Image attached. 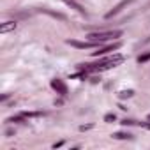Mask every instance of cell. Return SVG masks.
Masks as SVG:
<instances>
[{
	"label": "cell",
	"instance_id": "1",
	"mask_svg": "<svg viewBox=\"0 0 150 150\" xmlns=\"http://www.w3.org/2000/svg\"><path fill=\"white\" fill-rule=\"evenodd\" d=\"M124 60H125L124 55L115 53V55H111V57H106V58L99 60L97 64H80L78 67H80V71H83V72H103V71H108V69H113V67L120 65Z\"/></svg>",
	"mask_w": 150,
	"mask_h": 150
},
{
	"label": "cell",
	"instance_id": "2",
	"mask_svg": "<svg viewBox=\"0 0 150 150\" xmlns=\"http://www.w3.org/2000/svg\"><path fill=\"white\" fill-rule=\"evenodd\" d=\"M122 37V30H108V32H92L87 35V41H96V42H106L111 39H118Z\"/></svg>",
	"mask_w": 150,
	"mask_h": 150
},
{
	"label": "cell",
	"instance_id": "3",
	"mask_svg": "<svg viewBox=\"0 0 150 150\" xmlns=\"http://www.w3.org/2000/svg\"><path fill=\"white\" fill-rule=\"evenodd\" d=\"M67 44L74 46V48H78V50H90V48H99L101 42H96V41H85V42H80V41H72L69 39Z\"/></svg>",
	"mask_w": 150,
	"mask_h": 150
},
{
	"label": "cell",
	"instance_id": "4",
	"mask_svg": "<svg viewBox=\"0 0 150 150\" xmlns=\"http://www.w3.org/2000/svg\"><path fill=\"white\" fill-rule=\"evenodd\" d=\"M51 88L58 94V96H62V97H65L67 96V85L64 83V80H58V78H55V80H51Z\"/></svg>",
	"mask_w": 150,
	"mask_h": 150
},
{
	"label": "cell",
	"instance_id": "5",
	"mask_svg": "<svg viewBox=\"0 0 150 150\" xmlns=\"http://www.w3.org/2000/svg\"><path fill=\"white\" fill-rule=\"evenodd\" d=\"M131 2H134V0H122V2H120L118 6H115V9H111V11H110V13L106 14V18L110 20V18H113V16H117V14H118V13H120V11H122V9L125 7V6H129Z\"/></svg>",
	"mask_w": 150,
	"mask_h": 150
},
{
	"label": "cell",
	"instance_id": "6",
	"mask_svg": "<svg viewBox=\"0 0 150 150\" xmlns=\"http://www.w3.org/2000/svg\"><path fill=\"white\" fill-rule=\"evenodd\" d=\"M122 44L120 42H115V44H111V46H106V48H99L97 51H92V57H99V55H106V53H110V51H115V50H118Z\"/></svg>",
	"mask_w": 150,
	"mask_h": 150
},
{
	"label": "cell",
	"instance_id": "7",
	"mask_svg": "<svg viewBox=\"0 0 150 150\" xmlns=\"http://www.w3.org/2000/svg\"><path fill=\"white\" fill-rule=\"evenodd\" d=\"M16 21H4L2 25H0V34H7V32H13L16 30Z\"/></svg>",
	"mask_w": 150,
	"mask_h": 150
},
{
	"label": "cell",
	"instance_id": "8",
	"mask_svg": "<svg viewBox=\"0 0 150 150\" xmlns=\"http://www.w3.org/2000/svg\"><path fill=\"white\" fill-rule=\"evenodd\" d=\"M62 2H64V4H67V6H69V7H72V9H76L80 14L87 16V11H85V9H83V7H81L78 2H76V0H62Z\"/></svg>",
	"mask_w": 150,
	"mask_h": 150
},
{
	"label": "cell",
	"instance_id": "9",
	"mask_svg": "<svg viewBox=\"0 0 150 150\" xmlns=\"http://www.w3.org/2000/svg\"><path fill=\"white\" fill-rule=\"evenodd\" d=\"M111 138L113 139H132V134H129V132H113Z\"/></svg>",
	"mask_w": 150,
	"mask_h": 150
},
{
	"label": "cell",
	"instance_id": "10",
	"mask_svg": "<svg viewBox=\"0 0 150 150\" xmlns=\"http://www.w3.org/2000/svg\"><path fill=\"white\" fill-rule=\"evenodd\" d=\"M25 118H37V117H44V113L42 111H23L21 113Z\"/></svg>",
	"mask_w": 150,
	"mask_h": 150
},
{
	"label": "cell",
	"instance_id": "11",
	"mask_svg": "<svg viewBox=\"0 0 150 150\" xmlns=\"http://www.w3.org/2000/svg\"><path fill=\"white\" fill-rule=\"evenodd\" d=\"M27 118L23 117V115H18V117H11V118H7V122L9 124H23Z\"/></svg>",
	"mask_w": 150,
	"mask_h": 150
},
{
	"label": "cell",
	"instance_id": "12",
	"mask_svg": "<svg viewBox=\"0 0 150 150\" xmlns=\"http://www.w3.org/2000/svg\"><path fill=\"white\" fill-rule=\"evenodd\" d=\"M132 96H134V90H122V92L118 94L120 99H129V97H132Z\"/></svg>",
	"mask_w": 150,
	"mask_h": 150
},
{
	"label": "cell",
	"instance_id": "13",
	"mask_svg": "<svg viewBox=\"0 0 150 150\" xmlns=\"http://www.w3.org/2000/svg\"><path fill=\"white\" fill-rule=\"evenodd\" d=\"M148 60H150V51H148V53H143V55L138 57V62H139V64H145V62H148Z\"/></svg>",
	"mask_w": 150,
	"mask_h": 150
},
{
	"label": "cell",
	"instance_id": "14",
	"mask_svg": "<svg viewBox=\"0 0 150 150\" xmlns=\"http://www.w3.org/2000/svg\"><path fill=\"white\" fill-rule=\"evenodd\" d=\"M115 120H117V117H115L113 113H108V115H104V122L111 124V122H115Z\"/></svg>",
	"mask_w": 150,
	"mask_h": 150
},
{
	"label": "cell",
	"instance_id": "15",
	"mask_svg": "<svg viewBox=\"0 0 150 150\" xmlns=\"http://www.w3.org/2000/svg\"><path fill=\"white\" fill-rule=\"evenodd\" d=\"M92 127H94L92 124H87V125H80V131L83 132V131H88V129H92Z\"/></svg>",
	"mask_w": 150,
	"mask_h": 150
},
{
	"label": "cell",
	"instance_id": "16",
	"mask_svg": "<svg viewBox=\"0 0 150 150\" xmlns=\"http://www.w3.org/2000/svg\"><path fill=\"white\" fill-rule=\"evenodd\" d=\"M62 145H64V141H58V143H55V145H53V148H60Z\"/></svg>",
	"mask_w": 150,
	"mask_h": 150
},
{
	"label": "cell",
	"instance_id": "17",
	"mask_svg": "<svg viewBox=\"0 0 150 150\" xmlns=\"http://www.w3.org/2000/svg\"><path fill=\"white\" fill-rule=\"evenodd\" d=\"M146 118H148V122H150V115H148V117H146Z\"/></svg>",
	"mask_w": 150,
	"mask_h": 150
}]
</instances>
